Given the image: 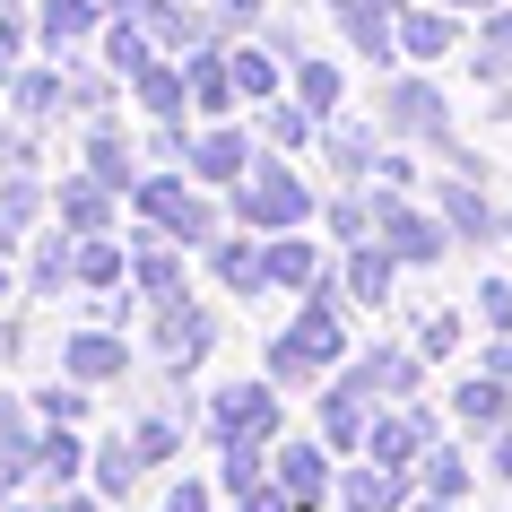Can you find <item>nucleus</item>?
<instances>
[{"instance_id":"nucleus-1","label":"nucleus","mask_w":512,"mask_h":512,"mask_svg":"<svg viewBox=\"0 0 512 512\" xmlns=\"http://www.w3.org/2000/svg\"><path fill=\"white\" fill-rule=\"evenodd\" d=\"M330 348H339V322H330V304H313V313L296 322V339H278V348H270V374H313Z\"/></svg>"},{"instance_id":"nucleus-2","label":"nucleus","mask_w":512,"mask_h":512,"mask_svg":"<svg viewBox=\"0 0 512 512\" xmlns=\"http://www.w3.org/2000/svg\"><path fill=\"white\" fill-rule=\"evenodd\" d=\"M270 426H278L270 391H252V382H243V391H217V434H226V443H252V434H270Z\"/></svg>"},{"instance_id":"nucleus-3","label":"nucleus","mask_w":512,"mask_h":512,"mask_svg":"<svg viewBox=\"0 0 512 512\" xmlns=\"http://www.w3.org/2000/svg\"><path fill=\"white\" fill-rule=\"evenodd\" d=\"M243 217H261V226H287V217H304V191H296V174H261V183L243 191Z\"/></svg>"},{"instance_id":"nucleus-4","label":"nucleus","mask_w":512,"mask_h":512,"mask_svg":"<svg viewBox=\"0 0 512 512\" xmlns=\"http://www.w3.org/2000/svg\"><path fill=\"white\" fill-rule=\"evenodd\" d=\"M157 348L174 356V365H191V356L209 348V322H200V313H191V304H174V296H165V322H157Z\"/></svg>"},{"instance_id":"nucleus-5","label":"nucleus","mask_w":512,"mask_h":512,"mask_svg":"<svg viewBox=\"0 0 512 512\" xmlns=\"http://www.w3.org/2000/svg\"><path fill=\"white\" fill-rule=\"evenodd\" d=\"M122 339H105V330H87V339H70V374L79 382H105V374H122Z\"/></svg>"},{"instance_id":"nucleus-6","label":"nucleus","mask_w":512,"mask_h":512,"mask_svg":"<svg viewBox=\"0 0 512 512\" xmlns=\"http://www.w3.org/2000/svg\"><path fill=\"white\" fill-rule=\"evenodd\" d=\"M61 226H70V235H96V226H105V183H70L61 191Z\"/></svg>"},{"instance_id":"nucleus-7","label":"nucleus","mask_w":512,"mask_h":512,"mask_svg":"<svg viewBox=\"0 0 512 512\" xmlns=\"http://www.w3.org/2000/svg\"><path fill=\"white\" fill-rule=\"evenodd\" d=\"M131 478H139V443L122 434V443H105V452H96V486H105V495H131Z\"/></svg>"},{"instance_id":"nucleus-8","label":"nucleus","mask_w":512,"mask_h":512,"mask_svg":"<svg viewBox=\"0 0 512 512\" xmlns=\"http://www.w3.org/2000/svg\"><path fill=\"white\" fill-rule=\"evenodd\" d=\"M18 478H35V443L18 417H0V486H18Z\"/></svg>"},{"instance_id":"nucleus-9","label":"nucleus","mask_w":512,"mask_h":512,"mask_svg":"<svg viewBox=\"0 0 512 512\" xmlns=\"http://www.w3.org/2000/svg\"><path fill=\"white\" fill-rule=\"evenodd\" d=\"M87 27H96V9H87V0H44V44H79Z\"/></svg>"},{"instance_id":"nucleus-10","label":"nucleus","mask_w":512,"mask_h":512,"mask_svg":"<svg viewBox=\"0 0 512 512\" xmlns=\"http://www.w3.org/2000/svg\"><path fill=\"white\" fill-rule=\"evenodd\" d=\"M35 478L70 486V478H79V443H70V434H44V443H35Z\"/></svg>"},{"instance_id":"nucleus-11","label":"nucleus","mask_w":512,"mask_h":512,"mask_svg":"<svg viewBox=\"0 0 512 512\" xmlns=\"http://www.w3.org/2000/svg\"><path fill=\"white\" fill-rule=\"evenodd\" d=\"M70 278H87V287H113V278H122V252L87 235V243H79V261H70Z\"/></svg>"},{"instance_id":"nucleus-12","label":"nucleus","mask_w":512,"mask_h":512,"mask_svg":"<svg viewBox=\"0 0 512 512\" xmlns=\"http://www.w3.org/2000/svg\"><path fill=\"white\" fill-rule=\"evenodd\" d=\"M35 209H44V191H35L27 174H9V183H0V226H9V235H18V226H27Z\"/></svg>"},{"instance_id":"nucleus-13","label":"nucleus","mask_w":512,"mask_h":512,"mask_svg":"<svg viewBox=\"0 0 512 512\" xmlns=\"http://www.w3.org/2000/svg\"><path fill=\"white\" fill-rule=\"evenodd\" d=\"M270 278H278V287H313V278H322V261H313L304 243H278V252H270Z\"/></svg>"},{"instance_id":"nucleus-14","label":"nucleus","mask_w":512,"mask_h":512,"mask_svg":"<svg viewBox=\"0 0 512 512\" xmlns=\"http://www.w3.org/2000/svg\"><path fill=\"white\" fill-rule=\"evenodd\" d=\"M278 478H287V495H313V486H322V452H278Z\"/></svg>"},{"instance_id":"nucleus-15","label":"nucleus","mask_w":512,"mask_h":512,"mask_svg":"<svg viewBox=\"0 0 512 512\" xmlns=\"http://www.w3.org/2000/svg\"><path fill=\"white\" fill-rule=\"evenodd\" d=\"M235 165H243V139H235V131H209V139H200V174H217V183H226Z\"/></svg>"},{"instance_id":"nucleus-16","label":"nucleus","mask_w":512,"mask_h":512,"mask_svg":"<svg viewBox=\"0 0 512 512\" xmlns=\"http://www.w3.org/2000/svg\"><path fill=\"white\" fill-rule=\"evenodd\" d=\"M460 417H486V426H495V417H504V391H495V382H460Z\"/></svg>"},{"instance_id":"nucleus-17","label":"nucleus","mask_w":512,"mask_h":512,"mask_svg":"<svg viewBox=\"0 0 512 512\" xmlns=\"http://www.w3.org/2000/svg\"><path fill=\"white\" fill-rule=\"evenodd\" d=\"M391 113H400L408 131H434V122H443V113H434V96H426V87H400V105H391Z\"/></svg>"},{"instance_id":"nucleus-18","label":"nucleus","mask_w":512,"mask_h":512,"mask_svg":"<svg viewBox=\"0 0 512 512\" xmlns=\"http://www.w3.org/2000/svg\"><path fill=\"white\" fill-rule=\"evenodd\" d=\"M53 105H61V79H44V70L18 79V113H53Z\"/></svg>"},{"instance_id":"nucleus-19","label":"nucleus","mask_w":512,"mask_h":512,"mask_svg":"<svg viewBox=\"0 0 512 512\" xmlns=\"http://www.w3.org/2000/svg\"><path fill=\"white\" fill-rule=\"evenodd\" d=\"M191 96H200V105H226V70H217V61H191Z\"/></svg>"},{"instance_id":"nucleus-20","label":"nucleus","mask_w":512,"mask_h":512,"mask_svg":"<svg viewBox=\"0 0 512 512\" xmlns=\"http://www.w3.org/2000/svg\"><path fill=\"white\" fill-rule=\"evenodd\" d=\"M44 417H53V426H79V417H87V391H44Z\"/></svg>"},{"instance_id":"nucleus-21","label":"nucleus","mask_w":512,"mask_h":512,"mask_svg":"<svg viewBox=\"0 0 512 512\" xmlns=\"http://www.w3.org/2000/svg\"><path fill=\"white\" fill-rule=\"evenodd\" d=\"M131 174V157H122V139H96V183H122Z\"/></svg>"},{"instance_id":"nucleus-22","label":"nucleus","mask_w":512,"mask_h":512,"mask_svg":"<svg viewBox=\"0 0 512 512\" xmlns=\"http://www.w3.org/2000/svg\"><path fill=\"white\" fill-rule=\"evenodd\" d=\"M391 287V270H382V252H356V296H382Z\"/></svg>"},{"instance_id":"nucleus-23","label":"nucleus","mask_w":512,"mask_h":512,"mask_svg":"<svg viewBox=\"0 0 512 512\" xmlns=\"http://www.w3.org/2000/svg\"><path fill=\"white\" fill-rule=\"evenodd\" d=\"M139 96H148V105H157V113H174V96H183V87L165 79V70H139Z\"/></svg>"},{"instance_id":"nucleus-24","label":"nucleus","mask_w":512,"mask_h":512,"mask_svg":"<svg viewBox=\"0 0 512 512\" xmlns=\"http://www.w3.org/2000/svg\"><path fill=\"white\" fill-rule=\"evenodd\" d=\"M408 44L417 53H443V18H408Z\"/></svg>"},{"instance_id":"nucleus-25","label":"nucleus","mask_w":512,"mask_h":512,"mask_svg":"<svg viewBox=\"0 0 512 512\" xmlns=\"http://www.w3.org/2000/svg\"><path fill=\"white\" fill-rule=\"evenodd\" d=\"M235 87H243V96H261V87H270V61H252V53H243V61H235Z\"/></svg>"},{"instance_id":"nucleus-26","label":"nucleus","mask_w":512,"mask_h":512,"mask_svg":"<svg viewBox=\"0 0 512 512\" xmlns=\"http://www.w3.org/2000/svg\"><path fill=\"white\" fill-rule=\"evenodd\" d=\"M9 53H18V27H0V79H9Z\"/></svg>"},{"instance_id":"nucleus-27","label":"nucleus","mask_w":512,"mask_h":512,"mask_svg":"<svg viewBox=\"0 0 512 512\" xmlns=\"http://www.w3.org/2000/svg\"><path fill=\"white\" fill-rule=\"evenodd\" d=\"M243 512H287V495H252V504H243Z\"/></svg>"},{"instance_id":"nucleus-28","label":"nucleus","mask_w":512,"mask_h":512,"mask_svg":"<svg viewBox=\"0 0 512 512\" xmlns=\"http://www.w3.org/2000/svg\"><path fill=\"white\" fill-rule=\"evenodd\" d=\"M53 512H96V504H79V495H61V504H53Z\"/></svg>"},{"instance_id":"nucleus-29","label":"nucleus","mask_w":512,"mask_h":512,"mask_svg":"<svg viewBox=\"0 0 512 512\" xmlns=\"http://www.w3.org/2000/svg\"><path fill=\"white\" fill-rule=\"evenodd\" d=\"M0 252H9V243H0ZM0 287H9V261H0Z\"/></svg>"},{"instance_id":"nucleus-30","label":"nucleus","mask_w":512,"mask_h":512,"mask_svg":"<svg viewBox=\"0 0 512 512\" xmlns=\"http://www.w3.org/2000/svg\"><path fill=\"white\" fill-rule=\"evenodd\" d=\"M0 243H9V226H0Z\"/></svg>"},{"instance_id":"nucleus-31","label":"nucleus","mask_w":512,"mask_h":512,"mask_svg":"<svg viewBox=\"0 0 512 512\" xmlns=\"http://www.w3.org/2000/svg\"><path fill=\"white\" fill-rule=\"evenodd\" d=\"M0 417H9V408H0Z\"/></svg>"}]
</instances>
